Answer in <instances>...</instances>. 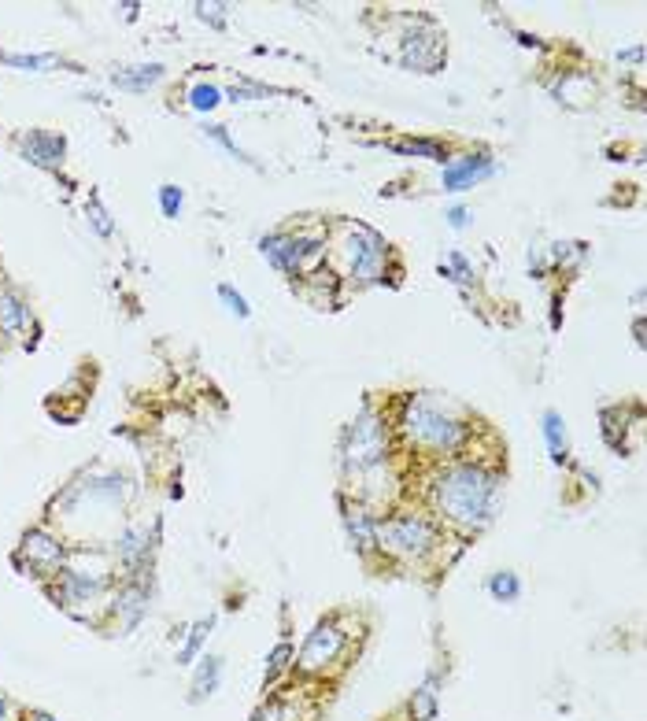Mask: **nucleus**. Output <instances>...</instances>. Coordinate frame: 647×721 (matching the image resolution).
<instances>
[{
	"mask_svg": "<svg viewBox=\"0 0 647 721\" xmlns=\"http://www.w3.org/2000/svg\"><path fill=\"white\" fill-rule=\"evenodd\" d=\"M503 500V477L485 463H448L429 477L433 511L459 529H485Z\"/></svg>",
	"mask_w": 647,
	"mask_h": 721,
	"instance_id": "1",
	"label": "nucleus"
},
{
	"mask_svg": "<svg viewBox=\"0 0 647 721\" xmlns=\"http://www.w3.org/2000/svg\"><path fill=\"white\" fill-rule=\"evenodd\" d=\"M396 429L407 437V444H415V448L433 455L463 452L466 440H470V422L452 404H444L440 396H433V392L407 396L400 407Z\"/></svg>",
	"mask_w": 647,
	"mask_h": 721,
	"instance_id": "2",
	"label": "nucleus"
},
{
	"mask_svg": "<svg viewBox=\"0 0 647 721\" xmlns=\"http://www.w3.org/2000/svg\"><path fill=\"white\" fill-rule=\"evenodd\" d=\"M341 466L348 481H355L352 489H359V500L385 474V466H389V422L378 411L367 407L348 422L341 440Z\"/></svg>",
	"mask_w": 647,
	"mask_h": 721,
	"instance_id": "3",
	"label": "nucleus"
},
{
	"mask_svg": "<svg viewBox=\"0 0 647 721\" xmlns=\"http://www.w3.org/2000/svg\"><path fill=\"white\" fill-rule=\"evenodd\" d=\"M378 551L400 559V563H422L429 551L440 544V526L429 514L396 511L378 518Z\"/></svg>",
	"mask_w": 647,
	"mask_h": 721,
	"instance_id": "4",
	"label": "nucleus"
},
{
	"mask_svg": "<svg viewBox=\"0 0 647 721\" xmlns=\"http://www.w3.org/2000/svg\"><path fill=\"white\" fill-rule=\"evenodd\" d=\"M344 241H341V252L348 259V274H352V282H363V285H374L381 282V274H385V259H389V245H385V237L374 233L370 226L363 222H344Z\"/></svg>",
	"mask_w": 647,
	"mask_h": 721,
	"instance_id": "5",
	"label": "nucleus"
},
{
	"mask_svg": "<svg viewBox=\"0 0 647 721\" xmlns=\"http://www.w3.org/2000/svg\"><path fill=\"white\" fill-rule=\"evenodd\" d=\"M30 563L26 570H34V574H56V570H63V559H67V551H63V544L52 533H45V529H34V533H26L23 537V548H19V555H15V563Z\"/></svg>",
	"mask_w": 647,
	"mask_h": 721,
	"instance_id": "6",
	"label": "nucleus"
},
{
	"mask_svg": "<svg viewBox=\"0 0 647 721\" xmlns=\"http://www.w3.org/2000/svg\"><path fill=\"white\" fill-rule=\"evenodd\" d=\"M344 651V633L333 622H318L315 633L304 640V651H300V670L304 673H318L326 670L330 662H337V655Z\"/></svg>",
	"mask_w": 647,
	"mask_h": 721,
	"instance_id": "7",
	"label": "nucleus"
},
{
	"mask_svg": "<svg viewBox=\"0 0 647 721\" xmlns=\"http://www.w3.org/2000/svg\"><path fill=\"white\" fill-rule=\"evenodd\" d=\"M492 174H496V163L485 152H477V156H459L452 163H444L440 185H444V193H466V189H474L477 182H485Z\"/></svg>",
	"mask_w": 647,
	"mask_h": 721,
	"instance_id": "8",
	"label": "nucleus"
},
{
	"mask_svg": "<svg viewBox=\"0 0 647 721\" xmlns=\"http://www.w3.org/2000/svg\"><path fill=\"white\" fill-rule=\"evenodd\" d=\"M378 518L370 514L367 503L359 500H344V533H348V540H352V548L359 551V555H370V551L378 548Z\"/></svg>",
	"mask_w": 647,
	"mask_h": 721,
	"instance_id": "9",
	"label": "nucleus"
},
{
	"mask_svg": "<svg viewBox=\"0 0 647 721\" xmlns=\"http://www.w3.org/2000/svg\"><path fill=\"white\" fill-rule=\"evenodd\" d=\"M19 148H23V156L30 159V163H37V167H60L63 163V137L56 134H45V130H30V134L19 141Z\"/></svg>",
	"mask_w": 647,
	"mask_h": 721,
	"instance_id": "10",
	"label": "nucleus"
},
{
	"mask_svg": "<svg viewBox=\"0 0 647 721\" xmlns=\"http://www.w3.org/2000/svg\"><path fill=\"white\" fill-rule=\"evenodd\" d=\"M440 60H444V45H440V37H422V34H411L403 41V63L407 67H415V71H437Z\"/></svg>",
	"mask_w": 647,
	"mask_h": 721,
	"instance_id": "11",
	"label": "nucleus"
},
{
	"mask_svg": "<svg viewBox=\"0 0 647 721\" xmlns=\"http://www.w3.org/2000/svg\"><path fill=\"white\" fill-rule=\"evenodd\" d=\"M259 252L267 259L270 267L281 270V274H289L296 278V245H293V233H270L259 241Z\"/></svg>",
	"mask_w": 647,
	"mask_h": 721,
	"instance_id": "12",
	"label": "nucleus"
},
{
	"mask_svg": "<svg viewBox=\"0 0 647 721\" xmlns=\"http://www.w3.org/2000/svg\"><path fill=\"white\" fill-rule=\"evenodd\" d=\"M115 614L123 618V629H134L148 614V588L141 585V581H130V585L119 592V599H115Z\"/></svg>",
	"mask_w": 647,
	"mask_h": 721,
	"instance_id": "13",
	"label": "nucleus"
},
{
	"mask_svg": "<svg viewBox=\"0 0 647 721\" xmlns=\"http://www.w3.org/2000/svg\"><path fill=\"white\" fill-rule=\"evenodd\" d=\"M540 433L548 440V452H551V463H566L570 459V437H566V422H562L559 411H544L540 418Z\"/></svg>",
	"mask_w": 647,
	"mask_h": 721,
	"instance_id": "14",
	"label": "nucleus"
},
{
	"mask_svg": "<svg viewBox=\"0 0 647 721\" xmlns=\"http://www.w3.org/2000/svg\"><path fill=\"white\" fill-rule=\"evenodd\" d=\"M26 322H30V307L19 300V293L0 289V330L19 337V333L26 330Z\"/></svg>",
	"mask_w": 647,
	"mask_h": 721,
	"instance_id": "15",
	"label": "nucleus"
},
{
	"mask_svg": "<svg viewBox=\"0 0 647 721\" xmlns=\"http://www.w3.org/2000/svg\"><path fill=\"white\" fill-rule=\"evenodd\" d=\"M159 78H163V67H159V63H141V67H123V71L111 74V86L141 93V89L156 86Z\"/></svg>",
	"mask_w": 647,
	"mask_h": 721,
	"instance_id": "16",
	"label": "nucleus"
},
{
	"mask_svg": "<svg viewBox=\"0 0 647 721\" xmlns=\"http://www.w3.org/2000/svg\"><path fill=\"white\" fill-rule=\"evenodd\" d=\"M222 681V659L219 655H208V659H200V670H196L193 677V703H200V699H208L215 688H219Z\"/></svg>",
	"mask_w": 647,
	"mask_h": 721,
	"instance_id": "17",
	"label": "nucleus"
},
{
	"mask_svg": "<svg viewBox=\"0 0 647 721\" xmlns=\"http://www.w3.org/2000/svg\"><path fill=\"white\" fill-rule=\"evenodd\" d=\"M489 596L496 599V603H514V599L522 596V577L511 574V570H500V574L489 577Z\"/></svg>",
	"mask_w": 647,
	"mask_h": 721,
	"instance_id": "18",
	"label": "nucleus"
},
{
	"mask_svg": "<svg viewBox=\"0 0 647 721\" xmlns=\"http://www.w3.org/2000/svg\"><path fill=\"white\" fill-rule=\"evenodd\" d=\"M440 274H444V278H452L455 285L474 282V270H470V263H466L463 252H452L448 259H440Z\"/></svg>",
	"mask_w": 647,
	"mask_h": 721,
	"instance_id": "19",
	"label": "nucleus"
},
{
	"mask_svg": "<svg viewBox=\"0 0 647 721\" xmlns=\"http://www.w3.org/2000/svg\"><path fill=\"white\" fill-rule=\"evenodd\" d=\"M211 625H215V618H208V622H196V625H193L189 640H185L182 651H178V666H189V662L196 659V651H200V644H204V636L211 633Z\"/></svg>",
	"mask_w": 647,
	"mask_h": 721,
	"instance_id": "20",
	"label": "nucleus"
},
{
	"mask_svg": "<svg viewBox=\"0 0 647 721\" xmlns=\"http://www.w3.org/2000/svg\"><path fill=\"white\" fill-rule=\"evenodd\" d=\"M189 104L196 111H215L222 104V89L219 86H208V82H200V86L189 89Z\"/></svg>",
	"mask_w": 647,
	"mask_h": 721,
	"instance_id": "21",
	"label": "nucleus"
},
{
	"mask_svg": "<svg viewBox=\"0 0 647 721\" xmlns=\"http://www.w3.org/2000/svg\"><path fill=\"white\" fill-rule=\"evenodd\" d=\"M433 710H437V692H433V681H426L411 699V714H415V721H429Z\"/></svg>",
	"mask_w": 647,
	"mask_h": 721,
	"instance_id": "22",
	"label": "nucleus"
},
{
	"mask_svg": "<svg viewBox=\"0 0 647 721\" xmlns=\"http://www.w3.org/2000/svg\"><path fill=\"white\" fill-rule=\"evenodd\" d=\"M396 152H407V156H429V159H444V145L440 141H396Z\"/></svg>",
	"mask_w": 647,
	"mask_h": 721,
	"instance_id": "23",
	"label": "nucleus"
},
{
	"mask_svg": "<svg viewBox=\"0 0 647 721\" xmlns=\"http://www.w3.org/2000/svg\"><path fill=\"white\" fill-rule=\"evenodd\" d=\"M159 208L167 219H178L182 215V189L178 185H159Z\"/></svg>",
	"mask_w": 647,
	"mask_h": 721,
	"instance_id": "24",
	"label": "nucleus"
},
{
	"mask_svg": "<svg viewBox=\"0 0 647 721\" xmlns=\"http://www.w3.org/2000/svg\"><path fill=\"white\" fill-rule=\"evenodd\" d=\"M289 659H293V648H289V644H278V648L270 651V666H267V685H274V681H278V673L285 670V666H289Z\"/></svg>",
	"mask_w": 647,
	"mask_h": 721,
	"instance_id": "25",
	"label": "nucleus"
},
{
	"mask_svg": "<svg viewBox=\"0 0 647 721\" xmlns=\"http://www.w3.org/2000/svg\"><path fill=\"white\" fill-rule=\"evenodd\" d=\"M219 296H222V304L230 307L233 315L237 318H248L252 315V307H248V300L241 293H237V289H233V285H219Z\"/></svg>",
	"mask_w": 647,
	"mask_h": 721,
	"instance_id": "26",
	"label": "nucleus"
},
{
	"mask_svg": "<svg viewBox=\"0 0 647 721\" xmlns=\"http://www.w3.org/2000/svg\"><path fill=\"white\" fill-rule=\"evenodd\" d=\"M4 63H12V67H26V71H41V67H52L56 56H4Z\"/></svg>",
	"mask_w": 647,
	"mask_h": 721,
	"instance_id": "27",
	"label": "nucleus"
},
{
	"mask_svg": "<svg viewBox=\"0 0 647 721\" xmlns=\"http://www.w3.org/2000/svg\"><path fill=\"white\" fill-rule=\"evenodd\" d=\"M89 219H93V226H97V233H100V237H111L108 211L100 208V200H93V204H89Z\"/></svg>",
	"mask_w": 647,
	"mask_h": 721,
	"instance_id": "28",
	"label": "nucleus"
},
{
	"mask_svg": "<svg viewBox=\"0 0 647 721\" xmlns=\"http://www.w3.org/2000/svg\"><path fill=\"white\" fill-rule=\"evenodd\" d=\"M208 137H215V141H219V145L226 148L230 156L245 159V152H241V148H237V145H233V141H230V134H226V126H208Z\"/></svg>",
	"mask_w": 647,
	"mask_h": 721,
	"instance_id": "29",
	"label": "nucleus"
},
{
	"mask_svg": "<svg viewBox=\"0 0 647 721\" xmlns=\"http://www.w3.org/2000/svg\"><path fill=\"white\" fill-rule=\"evenodd\" d=\"M226 4H200V19H211L215 26H222V19H226Z\"/></svg>",
	"mask_w": 647,
	"mask_h": 721,
	"instance_id": "30",
	"label": "nucleus"
},
{
	"mask_svg": "<svg viewBox=\"0 0 647 721\" xmlns=\"http://www.w3.org/2000/svg\"><path fill=\"white\" fill-rule=\"evenodd\" d=\"M466 222H470V211L448 208V226H452V230H466Z\"/></svg>",
	"mask_w": 647,
	"mask_h": 721,
	"instance_id": "31",
	"label": "nucleus"
},
{
	"mask_svg": "<svg viewBox=\"0 0 647 721\" xmlns=\"http://www.w3.org/2000/svg\"><path fill=\"white\" fill-rule=\"evenodd\" d=\"M256 721H285V714H281V707H267V710H259Z\"/></svg>",
	"mask_w": 647,
	"mask_h": 721,
	"instance_id": "32",
	"label": "nucleus"
},
{
	"mask_svg": "<svg viewBox=\"0 0 647 721\" xmlns=\"http://www.w3.org/2000/svg\"><path fill=\"white\" fill-rule=\"evenodd\" d=\"M30 721H56V718H52V714H45V710H34V714H30Z\"/></svg>",
	"mask_w": 647,
	"mask_h": 721,
	"instance_id": "33",
	"label": "nucleus"
},
{
	"mask_svg": "<svg viewBox=\"0 0 647 721\" xmlns=\"http://www.w3.org/2000/svg\"><path fill=\"white\" fill-rule=\"evenodd\" d=\"M0 721H4V714H0Z\"/></svg>",
	"mask_w": 647,
	"mask_h": 721,
	"instance_id": "34",
	"label": "nucleus"
}]
</instances>
